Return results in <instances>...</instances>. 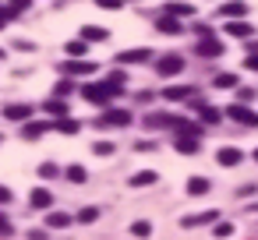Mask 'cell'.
<instances>
[{"label":"cell","instance_id":"30bf717a","mask_svg":"<svg viewBox=\"0 0 258 240\" xmlns=\"http://www.w3.org/2000/svg\"><path fill=\"white\" fill-rule=\"evenodd\" d=\"M29 113H32V106H29V103H11V106L4 110V117H8V120H25Z\"/></svg>","mask_w":258,"mask_h":240},{"label":"cell","instance_id":"8fae6325","mask_svg":"<svg viewBox=\"0 0 258 240\" xmlns=\"http://www.w3.org/2000/svg\"><path fill=\"white\" fill-rule=\"evenodd\" d=\"M173 148L184 152V155H195V152H198V138H184V134H177V138H173Z\"/></svg>","mask_w":258,"mask_h":240},{"label":"cell","instance_id":"d6a6232c","mask_svg":"<svg viewBox=\"0 0 258 240\" xmlns=\"http://www.w3.org/2000/svg\"><path fill=\"white\" fill-rule=\"evenodd\" d=\"M230 233H233L230 222H216V236H230Z\"/></svg>","mask_w":258,"mask_h":240},{"label":"cell","instance_id":"4fadbf2b","mask_svg":"<svg viewBox=\"0 0 258 240\" xmlns=\"http://www.w3.org/2000/svg\"><path fill=\"white\" fill-rule=\"evenodd\" d=\"M209 187H212V180H205V177H191L187 180V194H209Z\"/></svg>","mask_w":258,"mask_h":240},{"label":"cell","instance_id":"1f68e13d","mask_svg":"<svg viewBox=\"0 0 258 240\" xmlns=\"http://www.w3.org/2000/svg\"><path fill=\"white\" fill-rule=\"evenodd\" d=\"M92 152H96V155H113V145H110V141H99Z\"/></svg>","mask_w":258,"mask_h":240},{"label":"cell","instance_id":"e575fe53","mask_svg":"<svg viewBox=\"0 0 258 240\" xmlns=\"http://www.w3.org/2000/svg\"><path fill=\"white\" fill-rule=\"evenodd\" d=\"M11 18H15V11H11V8H4V11H0V29H4Z\"/></svg>","mask_w":258,"mask_h":240},{"label":"cell","instance_id":"ac0fdd59","mask_svg":"<svg viewBox=\"0 0 258 240\" xmlns=\"http://www.w3.org/2000/svg\"><path fill=\"white\" fill-rule=\"evenodd\" d=\"M106 36H110V32L99 29V25H85V29H82V39H85V43H92V39L99 43V39H106Z\"/></svg>","mask_w":258,"mask_h":240},{"label":"cell","instance_id":"3957f363","mask_svg":"<svg viewBox=\"0 0 258 240\" xmlns=\"http://www.w3.org/2000/svg\"><path fill=\"white\" fill-rule=\"evenodd\" d=\"M131 124V113L127 110H106L99 117V127H127Z\"/></svg>","mask_w":258,"mask_h":240},{"label":"cell","instance_id":"7a4b0ae2","mask_svg":"<svg viewBox=\"0 0 258 240\" xmlns=\"http://www.w3.org/2000/svg\"><path fill=\"white\" fill-rule=\"evenodd\" d=\"M113 96H117V92H113L106 82H103V85H89V89H85V99H89V103H96V106H106Z\"/></svg>","mask_w":258,"mask_h":240},{"label":"cell","instance_id":"4316f807","mask_svg":"<svg viewBox=\"0 0 258 240\" xmlns=\"http://www.w3.org/2000/svg\"><path fill=\"white\" fill-rule=\"evenodd\" d=\"M131 233H135V236H152V222H145V219H138V222L131 226Z\"/></svg>","mask_w":258,"mask_h":240},{"label":"cell","instance_id":"f1b7e54d","mask_svg":"<svg viewBox=\"0 0 258 240\" xmlns=\"http://www.w3.org/2000/svg\"><path fill=\"white\" fill-rule=\"evenodd\" d=\"M68 180L71 184H85V170L82 166H68Z\"/></svg>","mask_w":258,"mask_h":240},{"label":"cell","instance_id":"484cf974","mask_svg":"<svg viewBox=\"0 0 258 240\" xmlns=\"http://www.w3.org/2000/svg\"><path fill=\"white\" fill-rule=\"evenodd\" d=\"M46 110L57 117H68V103H60V99H46Z\"/></svg>","mask_w":258,"mask_h":240},{"label":"cell","instance_id":"d4e9b609","mask_svg":"<svg viewBox=\"0 0 258 240\" xmlns=\"http://www.w3.org/2000/svg\"><path fill=\"white\" fill-rule=\"evenodd\" d=\"M237 82H240L237 74H219L216 78V89H237Z\"/></svg>","mask_w":258,"mask_h":240},{"label":"cell","instance_id":"8d00e7d4","mask_svg":"<svg viewBox=\"0 0 258 240\" xmlns=\"http://www.w3.org/2000/svg\"><path fill=\"white\" fill-rule=\"evenodd\" d=\"M29 240H46V229H32V233H29Z\"/></svg>","mask_w":258,"mask_h":240},{"label":"cell","instance_id":"83f0119b","mask_svg":"<svg viewBox=\"0 0 258 240\" xmlns=\"http://www.w3.org/2000/svg\"><path fill=\"white\" fill-rule=\"evenodd\" d=\"M46 127H53V124H43V120H39V124H29V127H25V138H39Z\"/></svg>","mask_w":258,"mask_h":240},{"label":"cell","instance_id":"6da1fadb","mask_svg":"<svg viewBox=\"0 0 258 240\" xmlns=\"http://www.w3.org/2000/svg\"><path fill=\"white\" fill-rule=\"evenodd\" d=\"M156 71H159L163 78L180 74V71H184V57H180V53H166V57H159V60H156Z\"/></svg>","mask_w":258,"mask_h":240},{"label":"cell","instance_id":"ba28073f","mask_svg":"<svg viewBox=\"0 0 258 240\" xmlns=\"http://www.w3.org/2000/svg\"><path fill=\"white\" fill-rule=\"evenodd\" d=\"M142 60H149V50H124V53H117V64H142Z\"/></svg>","mask_w":258,"mask_h":240},{"label":"cell","instance_id":"603a6c76","mask_svg":"<svg viewBox=\"0 0 258 240\" xmlns=\"http://www.w3.org/2000/svg\"><path fill=\"white\" fill-rule=\"evenodd\" d=\"M163 15H170V18H184V15H195V11H191V4H166Z\"/></svg>","mask_w":258,"mask_h":240},{"label":"cell","instance_id":"e0dca14e","mask_svg":"<svg viewBox=\"0 0 258 240\" xmlns=\"http://www.w3.org/2000/svg\"><path fill=\"white\" fill-rule=\"evenodd\" d=\"M226 32L237 36V39H247V36H251V25H247V22H226Z\"/></svg>","mask_w":258,"mask_h":240},{"label":"cell","instance_id":"cb8c5ba5","mask_svg":"<svg viewBox=\"0 0 258 240\" xmlns=\"http://www.w3.org/2000/svg\"><path fill=\"white\" fill-rule=\"evenodd\" d=\"M163 96H166V99H187V96H191V89H187V85H173V89H166Z\"/></svg>","mask_w":258,"mask_h":240},{"label":"cell","instance_id":"44dd1931","mask_svg":"<svg viewBox=\"0 0 258 240\" xmlns=\"http://www.w3.org/2000/svg\"><path fill=\"white\" fill-rule=\"evenodd\" d=\"M85 50H89V43H85V39L68 43V57H71V60H82V57H85Z\"/></svg>","mask_w":258,"mask_h":240},{"label":"cell","instance_id":"9c48e42d","mask_svg":"<svg viewBox=\"0 0 258 240\" xmlns=\"http://www.w3.org/2000/svg\"><path fill=\"white\" fill-rule=\"evenodd\" d=\"M64 71L68 74H92V71H99L96 64H89V60H68L64 64Z\"/></svg>","mask_w":258,"mask_h":240},{"label":"cell","instance_id":"60d3db41","mask_svg":"<svg viewBox=\"0 0 258 240\" xmlns=\"http://www.w3.org/2000/svg\"><path fill=\"white\" fill-rule=\"evenodd\" d=\"M254 50H258V43H254Z\"/></svg>","mask_w":258,"mask_h":240},{"label":"cell","instance_id":"277c9868","mask_svg":"<svg viewBox=\"0 0 258 240\" xmlns=\"http://www.w3.org/2000/svg\"><path fill=\"white\" fill-rule=\"evenodd\" d=\"M195 50H198V57H223V50H226V46H223L219 39H212V36L205 32V36H202V43H198Z\"/></svg>","mask_w":258,"mask_h":240},{"label":"cell","instance_id":"d6986e66","mask_svg":"<svg viewBox=\"0 0 258 240\" xmlns=\"http://www.w3.org/2000/svg\"><path fill=\"white\" fill-rule=\"evenodd\" d=\"M195 110L202 113V120H205V124H216V120H219V110H212V106H205L202 99H195Z\"/></svg>","mask_w":258,"mask_h":240},{"label":"cell","instance_id":"74e56055","mask_svg":"<svg viewBox=\"0 0 258 240\" xmlns=\"http://www.w3.org/2000/svg\"><path fill=\"white\" fill-rule=\"evenodd\" d=\"M244 64H247V67H251V71H258V53H251V57H247V60H244Z\"/></svg>","mask_w":258,"mask_h":240},{"label":"cell","instance_id":"d590c367","mask_svg":"<svg viewBox=\"0 0 258 240\" xmlns=\"http://www.w3.org/2000/svg\"><path fill=\"white\" fill-rule=\"evenodd\" d=\"M0 233H11V219H8L4 212H0Z\"/></svg>","mask_w":258,"mask_h":240},{"label":"cell","instance_id":"5b68a950","mask_svg":"<svg viewBox=\"0 0 258 240\" xmlns=\"http://www.w3.org/2000/svg\"><path fill=\"white\" fill-rule=\"evenodd\" d=\"M226 113H230V120H237V124H244V127H258V113H251L247 106H230Z\"/></svg>","mask_w":258,"mask_h":240},{"label":"cell","instance_id":"2e32d148","mask_svg":"<svg viewBox=\"0 0 258 240\" xmlns=\"http://www.w3.org/2000/svg\"><path fill=\"white\" fill-rule=\"evenodd\" d=\"M202 222H219V212L212 208V212H202V215H187L184 219V226H202Z\"/></svg>","mask_w":258,"mask_h":240},{"label":"cell","instance_id":"7402d4cb","mask_svg":"<svg viewBox=\"0 0 258 240\" xmlns=\"http://www.w3.org/2000/svg\"><path fill=\"white\" fill-rule=\"evenodd\" d=\"M156 180H159V177H156L152 170H142V173H135V177H131V184H135V187H149V184H156Z\"/></svg>","mask_w":258,"mask_h":240},{"label":"cell","instance_id":"836d02e7","mask_svg":"<svg viewBox=\"0 0 258 240\" xmlns=\"http://www.w3.org/2000/svg\"><path fill=\"white\" fill-rule=\"evenodd\" d=\"M15 194H11V187H4V184H0V205H8Z\"/></svg>","mask_w":258,"mask_h":240},{"label":"cell","instance_id":"4dcf8cb0","mask_svg":"<svg viewBox=\"0 0 258 240\" xmlns=\"http://www.w3.org/2000/svg\"><path fill=\"white\" fill-rule=\"evenodd\" d=\"M99 219V208H82L78 212V222H96Z\"/></svg>","mask_w":258,"mask_h":240},{"label":"cell","instance_id":"7c38bea8","mask_svg":"<svg viewBox=\"0 0 258 240\" xmlns=\"http://www.w3.org/2000/svg\"><path fill=\"white\" fill-rule=\"evenodd\" d=\"M216 159H219V166H237V163H240V148H230V145H226V148H219Z\"/></svg>","mask_w":258,"mask_h":240},{"label":"cell","instance_id":"5bb4252c","mask_svg":"<svg viewBox=\"0 0 258 240\" xmlns=\"http://www.w3.org/2000/svg\"><path fill=\"white\" fill-rule=\"evenodd\" d=\"M156 29H159V32H180V18L159 15V18H156Z\"/></svg>","mask_w":258,"mask_h":240},{"label":"cell","instance_id":"52a82bcc","mask_svg":"<svg viewBox=\"0 0 258 240\" xmlns=\"http://www.w3.org/2000/svg\"><path fill=\"white\" fill-rule=\"evenodd\" d=\"M29 205H32V208H50V205H53V194H50L46 187H36V191L29 194Z\"/></svg>","mask_w":258,"mask_h":240},{"label":"cell","instance_id":"ab89813d","mask_svg":"<svg viewBox=\"0 0 258 240\" xmlns=\"http://www.w3.org/2000/svg\"><path fill=\"white\" fill-rule=\"evenodd\" d=\"M254 159H258V148H254Z\"/></svg>","mask_w":258,"mask_h":240},{"label":"cell","instance_id":"f546056e","mask_svg":"<svg viewBox=\"0 0 258 240\" xmlns=\"http://www.w3.org/2000/svg\"><path fill=\"white\" fill-rule=\"evenodd\" d=\"M106 85H110L113 92H120V89L127 85V78H124V74H110V78H106Z\"/></svg>","mask_w":258,"mask_h":240},{"label":"cell","instance_id":"8992f818","mask_svg":"<svg viewBox=\"0 0 258 240\" xmlns=\"http://www.w3.org/2000/svg\"><path fill=\"white\" fill-rule=\"evenodd\" d=\"M219 15H223L226 22H240V18L247 15V4H244V0H230V4L219 8Z\"/></svg>","mask_w":258,"mask_h":240},{"label":"cell","instance_id":"ffe728a7","mask_svg":"<svg viewBox=\"0 0 258 240\" xmlns=\"http://www.w3.org/2000/svg\"><path fill=\"white\" fill-rule=\"evenodd\" d=\"M53 127H57L60 134H78V131H82V124H78V120H71V117H60Z\"/></svg>","mask_w":258,"mask_h":240},{"label":"cell","instance_id":"9a60e30c","mask_svg":"<svg viewBox=\"0 0 258 240\" xmlns=\"http://www.w3.org/2000/svg\"><path fill=\"white\" fill-rule=\"evenodd\" d=\"M46 226L50 229H64V226H71V215L68 212H50L46 215Z\"/></svg>","mask_w":258,"mask_h":240},{"label":"cell","instance_id":"f35d334b","mask_svg":"<svg viewBox=\"0 0 258 240\" xmlns=\"http://www.w3.org/2000/svg\"><path fill=\"white\" fill-rule=\"evenodd\" d=\"M99 4H103V8H120L124 0H99Z\"/></svg>","mask_w":258,"mask_h":240}]
</instances>
